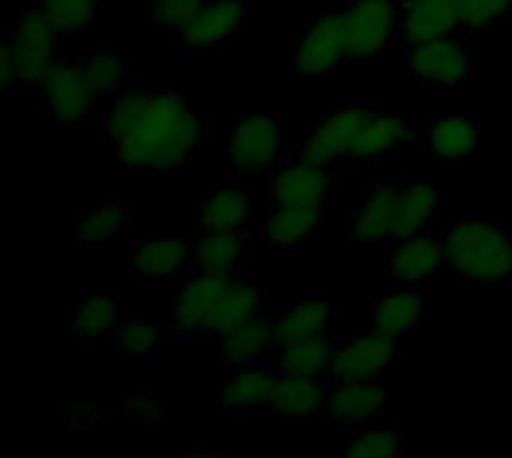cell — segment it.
<instances>
[{
    "label": "cell",
    "instance_id": "cell-1",
    "mask_svg": "<svg viewBox=\"0 0 512 458\" xmlns=\"http://www.w3.org/2000/svg\"><path fill=\"white\" fill-rule=\"evenodd\" d=\"M204 141V123L174 90L150 93L132 129L114 141L117 159L138 171H168L186 162Z\"/></svg>",
    "mask_w": 512,
    "mask_h": 458
},
{
    "label": "cell",
    "instance_id": "cell-2",
    "mask_svg": "<svg viewBox=\"0 0 512 458\" xmlns=\"http://www.w3.org/2000/svg\"><path fill=\"white\" fill-rule=\"evenodd\" d=\"M447 270L474 285L512 279V234L489 216H462L444 234Z\"/></svg>",
    "mask_w": 512,
    "mask_h": 458
},
{
    "label": "cell",
    "instance_id": "cell-3",
    "mask_svg": "<svg viewBox=\"0 0 512 458\" xmlns=\"http://www.w3.org/2000/svg\"><path fill=\"white\" fill-rule=\"evenodd\" d=\"M54 27L42 9L21 12L0 51V90L12 93L18 84H42L54 66Z\"/></svg>",
    "mask_w": 512,
    "mask_h": 458
},
{
    "label": "cell",
    "instance_id": "cell-4",
    "mask_svg": "<svg viewBox=\"0 0 512 458\" xmlns=\"http://www.w3.org/2000/svg\"><path fill=\"white\" fill-rule=\"evenodd\" d=\"M375 111L369 105H360V102H348L324 117H318L312 126H309V135L303 141V159L306 162H315V165H330L336 159H345V156H354V147H357V138L363 132V126L369 123Z\"/></svg>",
    "mask_w": 512,
    "mask_h": 458
},
{
    "label": "cell",
    "instance_id": "cell-5",
    "mask_svg": "<svg viewBox=\"0 0 512 458\" xmlns=\"http://www.w3.org/2000/svg\"><path fill=\"white\" fill-rule=\"evenodd\" d=\"M345 60H351L345 9H333L312 21L291 54V66L300 75H333Z\"/></svg>",
    "mask_w": 512,
    "mask_h": 458
},
{
    "label": "cell",
    "instance_id": "cell-6",
    "mask_svg": "<svg viewBox=\"0 0 512 458\" xmlns=\"http://www.w3.org/2000/svg\"><path fill=\"white\" fill-rule=\"evenodd\" d=\"M396 348H399V339H390L378 330L351 333L333 351L330 378L333 381H378L390 369Z\"/></svg>",
    "mask_w": 512,
    "mask_h": 458
},
{
    "label": "cell",
    "instance_id": "cell-7",
    "mask_svg": "<svg viewBox=\"0 0 512 458\" xmlns=\"http://www.w3.org/2000/svg\"><path fill=\"white\" fill-rule=\"evenodd\" d=\"M399 3L396 0H354L345 9L348 57L363 60L378 54L390 39L399 36Z\"/></svg>",
    "mask_w": 512,
    "mask_h": 458
},
{
    "label": "cell",
    "instance_id": "cell-8",
    "mask_svg": "<svg viewBox=\"0 0 512 458\" xmlns=\"http://www.w3.org/2000/svg\"><path fill=\"white\" fill-rule=\"evenodd\" d=\"M237 282V273H198L192 276L174 300L171 309V330L174 336H192V333H207V324L225 297V291Z\"/></svg>",
    "mask_w": 512,
    "mask_h": 458
},
{
    "label": "cell",
    "instance_id": "cell-9",
    "mask_svg": "<svg viewBox=\"0 0 512 458\" xmlns=\"http://www.w3.org/2000/svg\"><path fill=\"white\" fill-rule=\"evenodd\" d=\"M405 66L426 87H459L471 75V54L456 42V36H444L408 45Z\"/></svg>",
    "mask_w": 512,
    "mask_h": 458
},
{
    "label": "cell",
    "instance_id": "cell-10",
    "mask_svg": "<svg viewBox=\"0 0 512 458\" xmlns=\"http://www.w3.org/2000/svg\"><path fill=\"white\" fill-rule=\"evenodd\" d=\"M45 96V108L60 120V123H81L93 111V90L84 75V63L72 60H54L48 69L45 81L39 84Z\"/></svg>",
    "mask_w": 512,
    "mask_h": 458
},
{
    "label": "cell",
    "instance_id": "cell-11",
    "mask_svg": "<svg viewBox=\"0 0 512 458\" xmlns=\"http://www.w3.org/2000/svg\"><path fill=\"white\" fill-rule=\"evenodd\" d=\"M231 165L237 171H264L282 153V120L273 114H249L231 138Z\"/></svg>",
    "mask_w": 512,
    "mask_h": 458
},
{
    "label": "cell",
    "instance_id": "cell-12",
    "mask_svg": "<svg viewBox=\"0 0 512 458\" xmlns=\"http://www.w3.org/2000/svg\"><path fill=\"white\" fill-rule=\"evenodd\" d=\"M246 21V9L240 0H207L204 9L177 30V45L183 54L210 51L228 42Z\"/></svg>",
    "mask_w": 512,
    "mask_h": 458
},
{
    "label": "cell",
    "instance_id": "cell-13",
    "mask_svg": "<svg viewBox=\"0 0 512 458\" xmlns=\"http://www.w3.org/2000/svg\"><path fill=\"white\" fill-rule=\"evenodd\" d=\"M399 9V39L405 48L462 30L459 0H405L399 3Z\"/></svg>",
    "mask_w": 512,
    "mask_h": 458
},
{
    "label": "cell",
    "instance_id": "cell-14",
    "mask_svg": "<svg viewBox=\"0 0 512 458\" xmlns=\"http://www.w3.org/2000/svg\"><path fill=\"white\" fill-rule=\"evenodd\" d=\"M447 267L444 255V240L432 234H417L408 240L393 243V252L387 258V270L396 282L402 285H420L435 279Z\"/></svg>",
    "mask_w": 512,
    "mask_h": 458
},
{
    "label": "cell",
    "instance_id": "cell-15",
    "mask_svg": "<svg viewBox=\"0 0 512 458\" xmlns=\"http://www.w3.org/2000/svg\"><path fill=\"white\" fill-rule=\"evenodd\" d=\"M195 255V243L177 234H150L135 243V276L144 282H168L183 273Z\"/></svg>",
    "mask_w": 512,
    "mask_h": 458
},
{
    "label": "cell",
    "instance_id": "cell-16",
    "mask_svg": "<svg viewBox=\"0 0 512 458\" xmlns=\"http://www.w3.org/2000/svg\"><path fill=\"white\" fill-rule=\"evenodd\" d=\"M327 171L324 165L300 159L297 165H288L279 171L273 180L270 192V207H285V210H324V195H327Z\"/></svg>",
    "mask_w": 512,
    "mask_h": 458
},
{
    "label": "cell",
    "instance_id": "cell-17",
    "mask_svg": "<svg viewBox=\"0 0 512 458\" xmlns=\"http://www.w3.org/2000/svg\"><path fill=\"white\" fill-rule=\"evenodd\" d=\"M441 204V186L435 180H408L399 183L396 207H393V243L426 234Z\"/></svg>",
    "mask_w": 512,
    "mask_h": 458
},
{
    "label": "cell",
    "instance_id": "cell-18",
    "mask_svg": "<svg viewBox=\"0 0 512 458\" xmlns=\"http://www.w3.org/2000/svg\"><path fill=\"white\" fill-rule=\"evenodd\" d=\"M276 384H279V372L267 369L264 363L237 366V372L219 387L216 405L225 411H255L261 405H270Z\"/></svg>",
    "mask_w": 512,
    "mask_h": 458
},
{
    "label": "cell",
    "instance_id": "cell-19",
    "mask_svg": "<svg viewBox=\"0 0 512 458\" xmlns=\"http://www.w3.org/2000/svg\"><path fill=\"white\" fill-rule=\"evenodd\" d=\"M399 183H378L351 219V240L366 246L393 243V207Z\"/></svg>",
    "mask_w": 512,
    "mask_h": 458
},
{
    "label": "cell",
    "instance_id": "cell-20",
    "mask_svg": "<svg viewBox=\"0 0 512 458\" xmlns=\"http://www.w3.org/2000/svg\"><path fill=\"white\" fill-rule=\"evenodd\" d=\"M246 261L243 228H201L192 264L204 273H237Z\"/></svg>",
    "mask_w": 512,
    "mask_h": 458
},
{
    "label": "cell",
    "instance_id": "cell-21",
    "mask_svg": "<svg viewBox=\"0 0 512 458\" xmlns=\"http://www.w3.org/2000/svg\"><path fill=\"white\" fill-rule=\"evenodd\" d=\"M384 405L378 381H333L327 393V414L336 423H372Z\"/></svg>",
    "mask_w": 512,
    "mask_h": 458
},
{
    "label": "cell",
    "instance_id": "cell-22",
    "mask_svg": "<svg viewBox=\"0 0 512 458\" xmlns=\"http://www.w3.org/2000/svg\"><path fill=\"white\" fill-rule=\"evenodd\" d=\"M327 387L321 378H303V375H279V384L270 396V411L282 420H306L327 408Z\"/></svg>",
    "mask_w": 512,
    "mask_h": 458
},
{
    "label": "cell",
    "instance_id": "cell-23",
    "mask_svg": "<svg viewBox=\"0 0 512 458\" xmlns=\"http://www.w3.org/2000/svg\"><path fill=\"white\" fill-rule=\"evenodd\" d=\"M222 351L231 366H249L264 363L276 351V321H270L264 312L222 336Z\"/></svg>",
    "mask_w": 512,
    "mask_h": 458
},
{
    "label": "cell",
    "instance_id": "cell-24",
    "mask_svg": "<svg viewBox=\"0 0 512 458\" xmlns=\"http://www.w3.org/2000/svg\"><path fill=\"white\" fill-rule=\"evenodd\" d=\"M426 141L429 150L444 159V162H462L468 159L477 144H480V129L471 117L462 114H447V117H435L426 126Z\"/></svg>",
    "mask_w": 512,
    "mask_h": 458
},
{
    "label": "cell",
    "instance_id": "cell-25",
    "mask_svg": "<svg viewBox=\"0 0 512 458\" xmlns=\"http://www.w3.org/2000/svg\"><path fill=\"white\" fill-rule=\"evenodd\" d=\"M120 327L117 300L108 291H90L78 300L75 312L69 315V333L81 342H102Z\"/></svg>",
    "mask_w": 512,
    "mask_h": 458
},
{
    "label": "cell",
    "instance_id": "cell-26",
    "mask_svg": "<svg viewBox=\"0 0 512 458\" xmlns=\"http://www.w3.org/2000/svg\"><path fill=\"white\" fill-rule=\"evenodd\" d=\"M333 318V306L324 297H306L297 300L291 309H285L276 318V348L300 342V339H312V336H324Z\"/></svg>",
    "mask_w": 512,
    "mask_h": 458
},
{
    "label": "cell",
    "instance_id": "cell-27",
    "mask_svg": "<svg viewBox=\"0 0 512 458\" xmlns=\"http://www.w3.org/2000/svg\"><path fill=\"white\" fill-rule=\"evenodd\" d=\"M261 312H264V291L255 288L252 282H246V279H237L225 291V297L219 300V306H216V312H213V318L207 324V333L222 339V336H228L231 330H237L240 324H246L249 318H255Z\"/></svg>",
    "mask_w": 512,
    "mask_h": 458
},
{
    "label": "cell",
    "instance_id": "cell-28",
    "mask_svg": "<svg viewBox=\"0 0 512 458\" xmlns=\"http://www.w3.org/2000/svg\"><path fill=\"white\" fill-rule=\"evenodd\" d=\"M333 351H336V345H333V339H327V333L282 345V348H276V372L279 375L321 378V372H330Z\"/></svg>",
    "mask_w": 512,
    "mask_h": 458
},
{
    "label": "cell",
    "instance_id": "cell-29",
    "mask_svg": "<svg viewBox=\"0 0 512 458\" xmlns=\"http://www.w3.org/2000/svg\"><path fill=\"white\" fill-rule=\"evenodd\" d=\"M420 318H423V300L414 288H402L390 297H384L378 306H375V315H372V330L390 336V339H402L408 333H414L420 327Z\"/></svg>",
    "mask_w": 512,
    "mask_h": 458
},
{
    "label": "cell",
    "instance_id": "cell-30",
    "mask_svg": "<svg viewBox=\"0 0 512 458\" xmlns=\"http://www.w3.org/2000/svg\"><path fill=\"white\" fill-rule=\"evenodd\" d=\"M201 228H243L249 222V192L243 186H222L210 192L198 210Z\"/></svg>",
    "mask_w": 512,
    "mask_h": 458
},
{
    "label": "cell",
    "instance_id": "cell-31",
    "mask_svg": "<svg viewBox=\"0 0 512 458\" xmlns=\"http://www.w3.org/2000/svg\"><path fill=\"white\" fill-rule=\"evenodd\" d=\"M321 216H324V210H285V207H270L267 225H264V237L270 243H276V246L297 249L321 225Z\"/></svg>",
    "mask_w": 512,
    "mask_h": 458
},
{
    "label": "cell",
    "instance_id": "cell-32",
    "mask_svg": "<svg viewBox=\"0 0 512 458\" xmlns=\"http://www.w3.org/2000/svg\"><path fill=\"white\" fill-rule=\"evenodd\" d=\"M408 141V126L405 120L393 117V114H372L369 123L363 126L357 147H354V159H378L387 156L393 150H399Z\"/></svg>",
    "mask_w": 512,
    "mask_h": 458
},
{
    "label": "cell",
    "instance_id": "cell-33",
    "mask_svg": "<svg viewBox=\"0 0 512 458\" xmlns=\"http://www.w3.org/2000/svg\"><path fill=\"white\" fill-rule=\"evenodd\" d=\"M99 6H102L99 0H39V9L51 21L57 36H72L87 30Z\"/></svg>",
    "mask_w": 512,
    "mask_h": 458
},
{
    "label": "cell",
    "instance_id": "cell-34",
    "mask_svg": "<svg viewBox=\"0 0 512 458\" xmlns=\"http://www.w3.org/2000/svg\"><path fill=\"white\" fill-rule=\"evenodd\" d=\"M129 219V210L123 204H105V207H96L90 213L81 216V225H78V237L81 243H90V246H99V243H108Z\"/></svg>",
    "mask_w": 512,
    "mask_h": 458
},
{
    "label": "cell",
    "instance_id": "cell-35",
    "mask_svg": "<svg viewBox=\"0 0 512 458\" xmlns=\"http://www.w3.org/2000/svg\"><path fill=\"white\" fill-rule=\"evenodd\" d=\"M512 15V0H459V24L468 33H489Z\"/></svg>",
    "mask_w": 512,
    "mask_h": 458
},
{
    "label": "cell",
    "instance_id": "cell-36",
    "mask_svg": "<svg viewBox=\"0 0 512 458\" xmlns=\"http://www.w3.org/2000/svg\"><path fill=\"white\" fill-rule=\"evenodd\" d=\"M159 342V330L144 318H129L114 330V345L132 360H150Z\"/></svg>",
    "mask_w": 512,
    "mask_h": 458
},
{
    "label": "cell",
    "instance_id": "cell-37",
    "mask_svg": "<svg viewBox=\"0 0 512 458\" xmlns=\"http://www.w3.org/2000/svg\"><path fill=\"white\" fill-rule=\"evenodd\" d=\"M402 453V435L390 426L366 429L360 438H354L342 458H399Z\"/></svg>",
    "mask_w": 512,
    "mask_h": 458
},
{
    "label": "cell",
    "instance_id": "cell-38",
    "mask_svg": "<svg viewBox=\"0 0 512 458\" xmlns=\"http://www.w3.org/2000/svg\"><path fill=\"white\" fill-rule=\"evenodd\" d=\"M84 75H87V84L96 96L111 93L126 78V60L114 51H99L90 60H84Z\"/></svg>",
    "mask_w": 512,
    "mask_h": 458
},
{
    "label": "cell",
    "instance_id": "cell-39",
    "mask_svg": "<svg viewBox=\"0 0 512 458\" xmlns=\"http://www.w3.org/2000/svg\"><path fill=\"white\" fill-rule=\"evenodd\" d=\"M147 99H150V93H141V90L120 93V96L114 99V105H111L108 117H105V126H102L105 138L120 141V138L132 129V123L141 117V111H144Z\"/></svg>",
    "mask_w": 512,
    "mask_h": 458
},
{
    "label": "cell",
    "instance_id": "cell-40",
    "mask_svg": "<svg viewBox=\"0 0 512 458\" xmlns=\"http://www.w3.org/2000/svg\"><path fill=\"white\" fill-rule=\"evenodd\" d=\"M207 0H156V21L165 27L180 30L186 21H192Z\"/></svg>",
    "mask_w": 512,
    "mask_h": 458
},
{
    "label": "cell",
    "instance_id": "cell-41",
    "mask_svg": "<svg viewBox=\"0 0 512 458\" xmlns=\"http://www.w3.org/2000/svg\"><path fill=\"white\" fill-rule=\"evenodd\" d=\"M126 408H129V414H132V417H138V420H147V423H150V420H156V408H153V402H150V399H129V405H126Z\"/></svg>",
    "mask_w": 512,
    "mask_h": 458
},
{
    "label": "cell",
    "instance_id": "cell-42",
    "mask_svg": "<svg viewBox=\"0 0 512 458\" xmlns=\"http://www.w3.org/2000/svg\"><path fill=\"white\" fill-rule=\"evenodd\" d=\"M180 458H225V456H219V453H213V450H192V453H183Z\"/></svg>",
    "mask_w": 512,
    "mask_h": 458
},
{
    "label": "cell",
    "instance_id": "cell-43",
    "mask_svg": "<svg viewBox=\"0 0 512 458\" xmlns=\"http://www.w3.org/2000/svg\"><path fill=\"white\" fill-rule=\"evenodd\" d=\"M99 3H102V0H99Z\"/></svg>",
    "mask_w": 512,
    "mask_h": 458
}]
</instances>
